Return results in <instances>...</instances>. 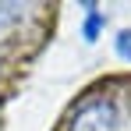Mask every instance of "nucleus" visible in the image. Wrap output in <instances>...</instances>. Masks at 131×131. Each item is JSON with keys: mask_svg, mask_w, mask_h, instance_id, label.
Returning a JSON list of instances; mask_svg holds the SVG:
<instances>
[{"mask_svg": "<svg viewBox=\"0 0 131 131\" xmlns=\"http://www.w3.org/2000/svg\"><path fill=\"white\" fill-rule=\"evenodd\" d=\"M67 131H121V113L110 99H92L74 110Z\"/></svg>", "mask_w": 131, "mask_h": 131, "instance_id": "f257e3e1", "label": "nucleus"}, {"mask_svg": "<svg viewBox=\"0 0 131 131\" xmlns=\"http://www.w3.org/2000/svg\"><path fill=\"white\" fill-rule=\"evenodd\" d=\"M21 21V4H0V25Z\"/></svg>", "mask_w": 131, "mask_h": 131, "instance_id": "f03ea898", "label": "nucleus"}, {"mask_svg": "<svg viewBox=\"0 0 131 131\" xmlns=\"http://www.w3.org/2000/svg\"><path fill=\"white\" fill-rule=\"evenodd\" d=\"M99 21H103V18H99V11H96V7H89V21H85V39H89V43L99 36Z\"/></svg>", "mask_w": 131, "mask_h": 131, "instance_id": "7ed1b4c3", "label": "nucleus"}, {"mask_svg": "<svg viewBox=\"0 0 131 131\" xmlns=\"http://www.w3.org/2000/svg\"><path fill=\"white\" fill-rule=\"evenodd\" d=\"M117 53H121L124 60H131V28H124V32L117 36Z\"/></svg>", "mask_w": 131, "mask_h": 131, "instance_id": "20e7f679", "label": "nucleus"}]
</instances>
